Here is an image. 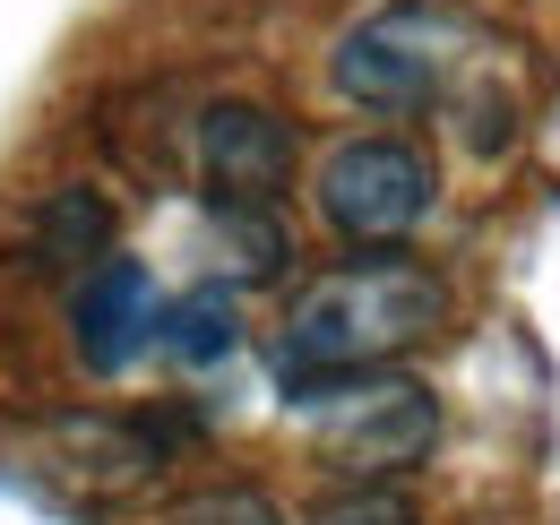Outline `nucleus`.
<instances>
[{"label": "nucleus", "mask_w": 560, "mask_h": 525, "mask_svg": "<svg viewBox=\"0 0 560 525\" xmlns=\"http://www.w3.org/2000/svg\"><path fill=\"white\" fill-rule=\"evenodd\" d=\"M440 328H448V284L397 242H371V259H346L293 293L277 362L284 371H371V362L431 345Z\"/></svg>", "instance_id": "1"}, {"label": "nucleus", "mask_w": 560, "mask_h": 525, "mask_svg": "<svg viewBox=\"0 0 560 525\" xmlns=\"http://www.w3.org/2000/svg\"><path fill=\"white\" fill-rule=\"evenodd\" d=\"M483 35L466 18H440V9H380L362 18L346 44H337V95L362 104V113H440V104H466L500 121L509 104L500 95H475V52Z\"/></svg>", "instance_id": "2"}, {"label": "nucleus", "mask_w": 560, "mask_h": 525, "mask_svg": "<svg viewBox=\"0 0 560 525\" xmlns=\"http://www.w3.org/2000/svg\"><path fill=\"white\" fill-rule=\"evenodd\" d=\"M293 413L319 431V448L346 465V474H388V465H415L440 440V413L415 380H380L371 371H284Z\"/></svg>", "instance_id": "3"}, {"label": "nucleus", "mask_w": 560, "mask_h": 525, "mask_svg": "<svg viewBox=\"0 0 560 525\" xmlns=\"http://www.w3.org/2000/svg\"><path fill=\"white\" fill-rule=\"evenodd\" d=\"M440 207V164L422 155L415 138H346L328 164H319V215L346 233V242H406L422 215Z\"/></svg>", "instance_id": "4"}, {"label": "nucleus", "mask_w": 560, "mask_h": 525, "mask_svg": "<svg viewBox=\"0 0 560 525\" xmlns=\"http://www.w3.org/2000/svg\"><path fill=\"white\" fill-rule=\"evenodd\" d=\"M78 353H86V371H130L155 328H164V311H155V284H147L139 259H104L86 284H78Z\"/></svg>", "instance_id": "5"}, {"label": "nucleus", "mask_w": 560, "mask_h": 525, "mask_svg": "<svg viewBox=\"0 0 560 525\" xmlns=\"http://www.w3.org/2000/svg\"><path fill=\"white\" fill-rule=\"evenodd\" d=\"M199 164H208V182L233 207H259L293 173V130H284L277 113H259V104H215L208 130H199Z\"/></svg>", "instance_id": "6"}, {"label": "nucleus", "mask_w": 560, "mask_h": 525, "mask_svg": "<svg viewBox=\"0 0 560 525\" xmlns=\"http://www.w3.org/2000/svg\"><path fill=\"white\" fill-rule=\"evenodd\" d=\"M155 345H164L173 362H215V353H233V293H224V284H199V293H182V302L164 311Z\"/></svg>", "instance_id": "7"}, {"label": "nucleus", "mask_w": 560, "mask_h": 525, "mask_svg": "<svg viewBox=\"0 0 560 525\" xmlns=\"http://www.w3.org/2000/svg\"><path fill=\"white\" fill-rule=\"evenodd\" d=\"M173 525H284L259 491H208V500H190Z\"/></svg>", "instance_id": "8"}, {"label": "nucleus", "mask_w": 560, "mask_h": 525, "mask_svg": "<svg viewBox=\"0 0 560 525\" xmlns=\"http://www.w3.org/2000/svg\"><path fill=\"white\" fill-rule=\"evenodd\" d=\"M311 525H415V509L388 500V491H353V500H328Z\"/></svg>", "instance_id": "9"}]
</instances>
